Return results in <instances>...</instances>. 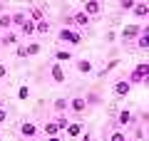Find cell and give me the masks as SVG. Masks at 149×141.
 Instances as JSON below:
<instances>
[{"label":"cell","instance_id":"6da1fadb","mask_svg":"<svg viewBox=\"0 0 149 141\" xmlns=\"http://www.w3.org/2000/svg\"><path fill=\"white\" fill-rule=\"evenodd\" d=\"M147 77H149V62H139L137 67L132 69V74H129L127 79L132 84H144V79H147Z\"/></svg>","mask_w":149,"mask_h":141},{"label":"cell","instance_id":"7a4b0ae2","mask_svg":"<svg viewBox=\"0 0 149 141\" xmlns=\"http://www.w3.org/2000/svg\"><path fill=\"white\" fill-rule=\"evenodd\" d=\"M57 40L60 42H67V45H80L82 42V35L77 30H72V27H62V30L57 32Z\"/></svg>","mask_w":149,"mask_h":141},{"label":"cell","instance_id":"3957f363","mask_svg":"<svg viewBox=\"0 0 149 141\" xmlns=\"http://www.w3.org/2000/svg\"><path fill=\"white\" fill-rule=\"evenodd\" d=\"M142 27L144 25H127L122 30V42H137L139 35H142Z\"/></svg>","mask_w":149,"mask_h":141},{"label":"cell","instance_id":"277c9868","mask_svg":"<svg viewBox=\"0 0 149 141\" xmlns=\"http://www.w3.org/2000/svg\"><path fill=\"white\" fill-rule=\"evenodd\" d=\"M90 22H92V17L87 15L85 10H77V12H72V17L67 20V27H70V25H77V27H87Z\"/></svg>","mask_w":149,"mask_h":141},{"label":"cell","instance_id":"5b68a950","mask_svg":"<svg viewBox=\"0 0 149 141\" xmlns=\"http://www.w3.org/2000/svg\"><path fill=\"white\" fill-rule=\"evenodd\" d=\"M50 77H52V82H55V84H65L67 74H65L62 62H52V64H50Z\"/></svg>","mask_w":149,"mask_h":141},{"label":"cell","instance_id":"8992f818","mask_svg":"<svg viewBox=\"0 0 149 141\" xmlns=\"http://www.w3.org/2000/svg\"><path fill=\"white\" fill-rule=\"evenodd\" d=\"M82 10L90 17H97L102 12V0H82Z\"/></svg>","mask_w":149,"mask_h":141},{"label":"cell","instance_id":"52a82bcc","mask_svg":"<svg viewBox=\"0 0 149 141\" xmlns=\"http://www.w3.org/2000/svg\"><path fill=\"white\" fill-rule=\"evenodd\" d=\"M20 134H22V139H35L37 134H40V129H37V124L35 121H22L20 124Z\"/></svg>","mask_w":149,"mask_h":141},{"label":"cell","instance_id":"ba28073f","mask_svg":"<svg viewBox=\"0 0 149 141\" xmlns=\"http://www.w3.org/2000/svg\"><path fill=\"white\" fill-rule=\"evenodd\" d=\"M87 106H90L87 97H72V99H70V111H74V114H82V111H87Z\"/></svg>","mask_w":149,"mask_h":141},{"label":"cell","instance_id":"9c48e42d","mask_svg":"<svg viewBox=\"0 0 149 141\" xmlns=\"http://www.w3.org/2000/svg\"><path fill=\"white\" fill-rule=\"evenodd\" d=\"M132 15L137 17V20H149V3H137L132 10Z\"/></svg>","mask_w":149,"mask_h":141},{"label":"cell","instance_id":"30bf717a","mask_svg":"<svg viewBox=\"0 0 149 141\" xmlns=\"http://www.w3.org/2000/svg\"><path fill=\"white\" fill-rule=\"evenodd\" d=\"M129 89H132V82H129V79H119V82L114 84V94H117V97H127Z\"/></svg>","mask_w":149,"mask_h":141},{"label":"cell","instance_id":"8fae6325","mask_svg":"<svg viewBox=\"0 0 149 141\" xmlns=\"http://www.w3.org/2000/svg\"><path fill=\"white\" fill-rule=\"evenodd\" d=\"M17 40H20V32H3V40H0V45H5V47H13L17 45Z\"/></svg>","mask_w":149,"mask_h":141},{"label":"cell","instance_id":"7c38bea8","mask_svg":"<svg viewBox=\"0 0 149 141\" xmlns=\"http://www.w3.org/2000/svg\"><path fill=\"white\" fill-rule=\"evenodd\" d=\"M82 129H85V124H82V121H72V124L67 126V131H65V134H67L70 139H77V136L82 134Z\"/></svg>","mask_w":149,"mask_h":141},{"label":"cell","instance_id":"4fadbf2b","mask_svg":"<svg viewBox=\"0 0 149 141\" xmlns=\"http://www.w3.org/2000/svg\"><path fill=\"white\" fill-rule=\"evenodd\" d=\"M117 124L122 126V129H127V126L132 124V111H129V109H122V111L117 114Z\"/></svg>","mask_w":149,"mask_h":141},{"label":"cell","instance_id":"5bb4252c","mask_svg":"<svg viewBox=\"0 0 149 141\" xmlns=\"http://www.w3.org/2000/svg\"><path fill=\"white\" fill-rule=\"evenodd\" d=\"M17 32H20L22 37H32V35H35V32H37V25H35V22L30 20V17H27V22H25V25H22V27H20V30H17Z\"/></svg>","mask_w":149,"mask_h":141},{"label":"cell","instance_id":"9a60e30c","mask_svg":"<svg viewBox=\"0 0 149 141\" xmlns=\"http://www.w3.org/2000/svg\"><path fill=\"white\" fill-rule=\"evenodd\" d=\"M0 30L3 32L13 30V12H3V15H0Z\"/></svg>","mask_w":149,"mask_h":141},{"label":"cell","instance_id":"2e32d148","mask_svg":"<svg viewBox=\"0 0 149 141\" xmlns=\"http://www.w3.org/2000/svg\"><path fill=\"white\" fill-rule=\"evenodd\" d=\"M25 22H27V12H22V10L13 12V27H15V30H20Z\"/></svg>","mask_w":149,"mask_h":141},{"label":"cell","instance_id":"e0dca14e","mask_svg":"<svg viewBox=\"0 0 149 141\" xmlns=\"http://www.w3.org/2000/svg\"><path fill=\"white\" fill-rule=\"evenodd\" d=\"M55 111H57V114H67L70 111V99H65V97H60V99H55Z\"/></svg>","mask_w":149,"mask_h":141},{"label":"cell","instance_id":"ac0fdd59","mask_svg":"<svg viewBox=\"0 0 149 141\" xmlns=\"http://www.w3.org/2000/svg\"><path fill=\"white\" fill-rule=\"evenodd\" d=\"M40 131H42L45 136H57V134H60V129H57V124H55V119H52V121H45Z\"/></svg>","mask_w":149,"mask_h":141},{"label":"cell","instance_id":"d6986e66","mask_svg":"<svg viewBox=\"0 0 149 141\" xmlns=\"http://www.w3.org/2000/svg\"><path fill=\"white\" fill-rule=\"evenodd\" d=\"M74 67H77V72H82V74H90L92 69H95V64H92L90 59H77V62H74Z\"/></svg>","mask_w":149,"mask_h":141},{"label":"cell","instance_id":"ffe728a7","mask_svg":"<svg viewBox=\"0 0 149 141\" xmlns=\"http://www.w3.org/2000/svg\"><path fill=\"white\" fill-rule=\"evenodd\" d=\"M55 124H57V129H60V131H67V126L72 124V121L67 119V114H57V116H55Z\"/></svg>","mask_w":149,"mask_h":141},{"label":"cell","instance_id":"44dd1931","mask_svg":"<svg viewBox=\"0 0 149 141\" xmlns=\"http://www.w3.org/2000/svg\"><path fill=\"white\" fill-rule=\"evenodd\" d=\"M27 17H30L32 22H40V20H45V12L40 10V8H30V12H27Z\"/></svg>","mask_w":149,"mask_h":141},{"label":"cell","instance_id":"7402d4cb","mask_svg":"<svg viewBox=\"0 0 149 141\" xmlns=\"http://www.w3.org/2000/svg\"><path fill=\"white\" fill-rule=\"evenodd\" d=\"M72 57L74 55L70 52V50H57V52H55V59H57V62H70Z\"/></svg>","mask_w":149,"mask_h":141},{"label":"cell","instance_id":"603a6c76","mask_svg":"<svg viewBox=\"0 0 149 141\" xmlns=\"http://www.w3.org/2000/svg\"><path fill=\"white\" fill-rule=\"evenodd\" d=\"M137 3H139V0H119V10H124V12H132Z\"/></svg>","mask_w":149,"mask_h":141},{"label":"cell","instance_id":"cb8c5ba5","mask_svg":"<svg viewBox=\"0 0 149 141\" xmlns=\"http://www.w3.org/2000/svg\"><path fill=\"white\" fill-rule=\"evenodd\" d=\"M37 25V35H47L50 32V22L47 20H40V22H35Z\"/></svg>","mask_w":149,"mask_h":141},{"label":"cell","instance_id":"d4e9b609","mask_svg":"<svg viewBox=\"0 0 149 141\" xmlns=\"http://www.w3.org/2000/svg\"><path fill=\"white\" fill-rule=\"evenodd\" d=\"M109 141H129V139L124 136V131H112V134H109Z\"/></svg>","mask_w":149,"mask_h":141},{"label":"cell","instance_id":"484cf974","mask_svg":"<svg viewBox=\"0 0 149 141\" xmlns=\"http://www.w3.org/2000/svg\"><path fill=\"white\" fill-rule=\"evenodd\" d=\"M37 52H40V45H37V42H30V45H27V55L32 57V55H37Z\"/></svg>","mask_w":149,"mask_h":141},{"label":"cell","instance_id":"4316f807","mask_svg":"<svg viewBox=\"0 0 149 141\" xmlns=\"http://www.w3.org/2000/svg\"><path fill=\"white\" fill-rule=\"evenodd\" d=\"M17 57H30V55H27V45H17Z\"/></svg>","mask_w":149,"mask_h":141},{"label":"cell","instance_id":"83f0119b","mask_svg":"<svg viewBox=\"0 0 149 141\" xmlns=\"http://www.w3.org/2000/svg\"><path fill=\"white\" fill-rule=\"evenodd\" d=\"M17 97H20V99L25 102L27 97H30V89H27V87H20V89H17Z\"/></svg>","mask_w":149,"mask_h":141},{"label":"cell","instance_id":"f1b7e54d","mask_svg":"<svg viewBox=\"0 0 149 141\" xmlns=\"http://www.w3.org/2000/svg\"><path fill=\"white\" fill-rule=\"evenodd\" d=\"M117 64H119L117 59H112V62H109V64H107V67H104V69H102V72H100V77H104V74L109 72V69H114V67H117Z\"/></svg>","mask_w":149,"mask_h":141},{"label":"cell","instance_id":"f546056e","mask_svg":"<svg viewBox=\"0 0 149 141\" xmlns=\"http://www.w3.org/2000/svg\"><path fill=\"white\" fill-rule=\"evenodd\" d=\"M5 121H8V109L0 106V124H5Z\"/></svg>","mask_w":149,"mask_h":141},{"label":"cell","instance_id":"4dcf8cb0","mask_svg":"<svg viewBox=\"0 0 149 141\" xmlns=\"http://www.w3.org/2000/svg\"><path fill=\"white\" fill-rule=\"evenodd\" d=\"M5 77H8V67L0 62V79H5Z\"/></svg>","mask_w":149,"mask_h":141},{"label":"cell","instance_id":"1f68e13d","mask_svg":"<svg viewBox=\"0 0 149 141\" xmlns=\"http://www.w3.org/2000/svg\"><path fill=\"white\" fill-rule=\"evenodd\" d=\"M142 35H147V37H149V22H147V25L142 27Z\"/></svg>","mask_w":149,"mask_h":141},{"label":"cell","instance_id":"d6a6232c","mask_svg":"<svg viewBox=\"0 0 149 141\" xmlns=\"http://www.w3.org/2000/svg\"><path fill=\"white\" fill-rule=\"evenodd\" d=\"M45 141H62V139H60V134H57V136H47Z\"/></svg>","mask_w":149,"mask_h":141},{"label":"cell","instance_id":"836d02e7","mask_svg":"<svg viewBox=\"0 0 149 141\" xmlns=\"http://www.w3.org/2000/svg\"><path fill=\"white\" fill-rule=\"evenodd\" d=\"M3 12H5V3H3V0H0V15H3Z\"/></svg>","mask_w":149,"mask_h":141},{"label":"cell","instance_id":"e575fe53","mask_svg":"<svg viewBox=\"0 0 149 141\" xmlns=\"http://www.w3.org/2000/svg\"><path fill=\"white\" fill-rule=\"evenodd\" d=\"M144 84H147V87H149V77H147V79H144Z\"/></svg>","mask_w":149,"mask_h":141},{"label":"cell","instance_id":"d590c367","mask_svg":"<svg viewBox=\"0 0 149 141\" xmlns=\"http://www.w3.org/2000/svg\"><path fill=\"white\" fill-rule=\"evenodd\" d=\"M0 40H3V30H0Z\"/></svg>","mask_w":149,"mask_h":141},{"label":"cell","instance_id":"8d00e7d4","mask_svg":"<svg viewBox=\"0 0 149 141\" xmlns=\"http://www.w3.org/2000/svg\"><path fill=\"white\" fill-rule=\"evenodd\" d=\"M147 134H149V124H147Z\"/></svg>","mask_w":149,"mask_h":141},{"label":"cell","instance_id":"74e56055","mask_svg":"<svg viewBox=\"0 0 149 141\" xmlns=\"http://www.w3.org/2000/svg\"><path fill=\"white\" fill-rule=\"evenodd\" d=\"M25 141H32V139H25Z\"/></svg>","mask_w":149,"mask_h":141}]
</instances>
